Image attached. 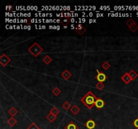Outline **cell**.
<instances>
[{"mask_svg": "<svg viewBox=\"0 0 138 129\" xmlns=\"http://www.w3.org/2000/svg\"><path fill=\"white\" fill-rule=\"evenodd\" d=\"M106 104V103L104 102L103 99L100 98V97H98V99L96 100V103H95V106L98 110H101Z\"/></svg>", "mask_w": 138, "mask_h": 129, "instance_id": "cell-7", "label": "cell"}, {"mask_svg": "<svg viewBox=\"0 0 138 129\" xmlns=\"http://www.w3.org/2000/svg\"><path fill=\"white\" fill-rule=\"evenodd\" d=\"M96 87L99 90H102L104 87V84L102 82H99L96 85Z\"/></svg>", "mask_w": 138, "mask_h": 129, "instance_id": "cell-23", "label": "cell"}, {"mask_svg": "<svg viewBox=\"0 0 138 129\" xmlns=\"http://www.w3.org/2000/svg\"><path fill=\"white\" fill-rule=\"evenodd\" d=\"M28 50L33 57H37L43 51V48L37 42H35L28 48Z\"/></svg>", "mask_w": 138, "mask_h": 129, "instance_id": "cell-2", "label": "cell"}, {"mask_svg": "<svg viewBox=\"0 0 138 129\" xmlns=\"http://www.w3.org/2000/svg\"><path fill=\"white\" fill-rule=\"evenodd\" d=\"M136 24V22L133 20V19H132V18H130L129 20H127V21L126 22V24H127V26L129 28L131 27L133 25Z\"/></svg>", "mask_w": 138, "mask_h": 129, "instance_id": "cell-19", "label": "cell"}, {"mask_svg": "<svg viewBox=\"0 0 138 129\" xmlns=\"http://www.w3.org/2000/svg\"><path fill=\"white\" fill-rule=\"evenodd\" d=\"M102 67L104 70H108L111 67V64H109L107 61H104V62L102 64Z\"/></svg>", "mask_w": 138, "mask_h": 129, "instance_id": "cell-21", "label": "cell"}, {"mask_svg": "<svg viewBox=\"0 0 138 129\" xmlns=\"http://www.w3.org/2000/svg\"><path fill=\"white\" fill-rule=\"evenodd\" d=\"M27 129H40L39 127L35 124V122H32V124H30L27 128Z\"/></svg>", "mask_w": 138, "mask_h": 129, "instance_id": "cell-24", "label": "cell"}, {"mask_svg": "<svg viewBox=\"0 0 138 129\" xmlns=\"http://www.w3.org/2000/svg\"><path fill=\"white\" fill-rule=\"evenodd\" d=\"M47 119L50 122H53L57 119V116H55L54 114H51V113H49L47 116Z\"/></svg>", "mask_w": 138, "mask_h": 129, "instance_id": "cell-14", "label": "cell"}, {"mask_svg": "<svg viewBox=\"0 0 138 129\" xmlns=\"http://www.w3.org/2000/svg\"><path fill=\"white\" fill-rule=\"evenodd\" d=\"M96 71L98 73V74H97V75H96L95 79H96L97 81H99V82L103 83L104 81H105L108 79V77H107V76L106 75V74L104 73L102 71H99V69H96Z\"/></svg>", "mask_w": 138, "mask_h": 129, "instance_id": "cell-4", "label": "cell"}, {"mask_svg": "<svg viewBox=\"0 0 138 129\" xmlns=\"http://www.w3.org/2000/svg\"><path fill=\"white\" fill-rule=\"evenodd\" d=\"M62 107H63V108L65 110H68L71 108V104H69V102L66 101V102H65L63 104Z\"/></svg>", "mask_w": 138, "mask_h": 129, "instance_id": "cell-20", "label": "cell"}, {"mask_svg": "<svg viewBox=\"0 0 138 129\" xmlns=\"http://www.w3.org/2000/svg\"><path fill=\"white\" fill-rule=\"evenodd\" d=\"M121 80H122L125 84H129V83L132 81L131 77H130V75L129 74V73H125L121 77Z\"/></svg>", "mask_w": 138, "mask_h": 129, "instance_id": "cell-8", "label": "cell"}, {"mask_svg": "<svg viewBox=\"0 0 138 129\" xmlns=\"http://www.w3.org/2000/svg\"><path fill=\"white\" fill-rule=\"evenodd\" d=\"M61 89L58 88L57 87H55L54 89H53V91H52V93H53V94H54L55 96H58L60 94H61Z\"/></svg>", "mask_w": 138, "mask_h": 129, "instance_id": "cell-18", "label": "cell"}, {"mask_svg": "<svg viewBox=\"0 0 138 129\" xmlns=\"http://www.w3.org/2000/svg\"><path fill=\"white\" fill-rule=\"evenodd\" d=\"M98 97L92 92H88L84 97L81 98V102L84 104L89 110L92 109L95 106Z\"/></svg>", "mask_w": 138, "mask_h": 129, "instance_id": "cell-1", "label": "cell"}, {"mask_svg": "<svg viewBox=\"0 0 138 129\" xmlns=\"http://www.w3.org/2000/svg\"><path fill=\"white\" fill-rule=\"evenodd\" d=\"M70 111H71L72 113H73V114H74V115H77V114L80 112V108H79V107L77 105H74V106L70 108Z\"/></svg>", "mask_w": 138, "mask_h": 129, "instance_id": "cell-12", "label": "cell"}, {"mask_svg": "<svg viewBox=\"0 0 138 129\" xmlns=\"http://www.w3.org/2000/svg\"><path fill=\"white\" fill-rule=\"evenodd\" d=\"M84 126L86 127L88 129H94L95 127H96L97 124L92 119H89L88 121L85 123Z\"/></svg>", "mask_w": 138, "mask_h": 129, "instance_id": "cell-6", "label": "cell"}, {"mask_svg": "<svg viewBox=\"0 0 138 129\" xmlns=\"http://www.w3.org/2000/svg\"><path fill=\"white\" fill-rule=\"evenodd\" d=\"M72 74L71 73L69 72V71L67 69H65L63 71V72L61 73V76L65 80H68L70 78V77H72Z\"/></svg>", "mask_w": 138, "mask_h": 129, "instance_id": "cell-9", "label": "cell"}, {"mask_svg": "<svg viewBox=\"0 0 138 129\" xmlns=\"http://www.w3.org/2000/svg\"><path fill=\"white\" fill-rule=\"evenodd\" d=\"M129 75H130V77H131L132 81L135 80L136 78L138 77V74L136 72V71H134V70H131V71L129 73Z\"/></svg>", "mask_w": 138, "mask_h": 129, "instance_id": "cell-17", "label": "cell"}, {"mask_svg": "<svg viewBox=\"0 0 138 129\" xmlns=\"http://www.w3.org/2000/svg\"><path fill=\"white\" fill-rule=\"evenodd\" d=\"M11 62V59L5 54H2L0 57V64L2 67H5Z\"/></svg>", "mask_w": 138, "mask_h": 129, "instance_id": "cell-3", "label": "cell"}, {"mask_svg": "<svg viewBox=\"0 0 138 129\" xmlns=\"http://www.w3.org/2000/svg\"><path fill=\"white\" fill-rule=\"evenodd\" d=\"M8 113H9L10 115H11V116L14 117L15 116L18 114V110L15 108L14 107H12V108H11L8 110Z\"/></svg>", "mask_w": 138, "mask_h": 129, "instance_id": "cell-15", "label": "cell"}, {"mask_svg": "<svg viewBox=\"0 0 138 129\" xmlns=\"http://www.w3.org/2000/svg\"><path fill=\"white\" fill-rule=\"evenodd\" d=\"M69 22H70V17H61V19H60V23L65 27L69 24Z\"/></svg>", "mask_w": 138, "mask_h": 129, "instance_id": "cell-10", "label": "cell"}, {"mask_svg": "<svg viewBox=\"0 0 138 129\" xmlns=\"http://www.w3.org/2000/svg\"></svg>", "mask_w": 138, "mask_h": 129, "instance_id": "cell-27", "label": "cell"}, {"mask_svg": "<svg viewBox=\"0 0 138 129\" xmlns=\"http://www.w3.org/2000/svg\"><path fill=\"white\" fill-rule=\"evenodd\" d=\"M49 113H51V114H54L55 116H57V115L59 114V110L57 109L56 107H54V108H53L50 110Z\"/></svg>", "mask_w": 138, "mask_h": 129, "instance_id": "cell-22", "label": "cell"}, {"mask_svg": "<svg viewBox=\"0 0 138 129\" xmlns=\"http://www.w3.org/2000/svg\"><path fill=\"white\" fill-rule=\"evenodd\" d=\"M129 28V30H131L132 32H135L138 30V25L137 24H136L133 25L131 27Z\"/></svg>", "mask_w": 138, "mask_h": 129, "instance_id": "cell-25", "label": "cell"}, {"mask_svg": "<svg viewBox=\"0 0 138 129\" xmlns=\"http://www.w3.org/2000/svg\"><path fill=\"white\" fill-rule=\"evenodd\" d=\"M52 61H53L52 58L51 57H49V55H46V56L43 58V59H42V61L46 64H50V63L52 62Z\"/></svg>", "mask_w": 138, "mask_h": 129, "instance_id": "cell-16", "label": "cell"}, {"mask_svg": "<svg viewBox=\"0 0 138 129\" xmlns=\"http://www.w3.org/2000/svg\"><path fill=\"white\" fill-rule=\"evenodd\" d=\"M132 124L133 125V127H135L137 129H138V118H136L132 122Z\"/></svg>", "mask_w": 138, "mask_h": 129, "instance_id": "cell-26", "label": "cell"}, {"mask_svg": "<svg viewBox=\"0 0 138 129\" xmlns=\"http://www.w3.org/2000/svg\"><path fill=\"white\" fill-rule=\"evenodd\" d=\"M65 129H79V127L74 123L73 121H71L69 124L65 127Z\"/></svg>", "mask_w": 138, "mask_h": 129, "instance_id": "cell-13", "label": "cell"}, {"mask_svg": "<svg viewBox=\"0 0 138 129\" xmlns=\"http://www.w3.org/2000/svg\"><path fill=\"white\" fill-rule=\"evenodd\" d=\"M76 31L78 32V34L79 35H83L86 31V29L85 28L83 25L81 24H78L76 26Z\"/></svg>", "mask_w": 138, "mask_h": 129, "instance_id": "cell-5", "label": "cell"}, {"mask_svg": "<svg viewBox=\"0 0 138 129\" xmlns=\"http://www.w3.org/2000/svg\"><path fill=\"white\" fill-rule=\"evenodd\" d=\"M7 124H9L11 127H14L15 125L17 124V122H18V121L16 120V119L14 117H12V116L10 118H9V119L7 120Z\"/></svg>", "mask_w": 138, "mask_h": 129, "instance_id": "cell-11", "label": "cell"}]
</instances>
